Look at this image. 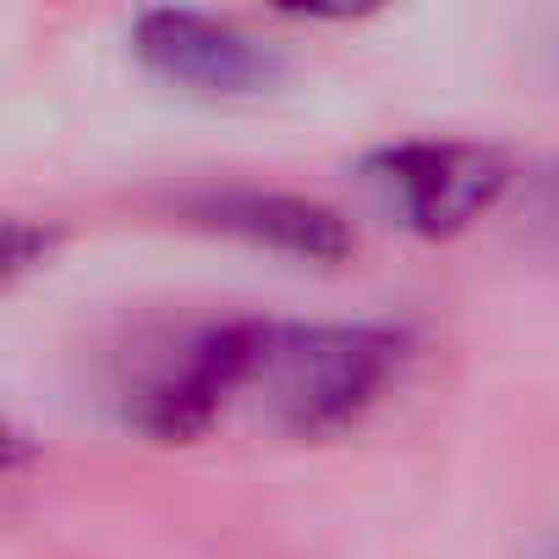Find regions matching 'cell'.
Listing matches in <instances>:
<instances>
[{
  "mask_svg": "<svg viewBox=\"0 0 559 559\" xmlns=\"http://www.w3.org/2000/svg\"><path fill=\"white\" fill-rule=\"evenodd\" d=\"M412 330L390 319H269L252 401L269 428L319 444L352 433L406 373Z\"/></svg>",
  "mask_w": 559,
  "mask_h": 559,
  "instance_id": "6da1fadb",
  "label": "cell"
},
{
  "mask_svg": "<svg viewBox=\"0 0 559 559\" xmlns=\"http://www.w3.org/2000/svg\"><path fill=\"white\" fill-rule=\"evenodd\" d=\"M362 181L384 198L401 230L455 241L499 209L515 165L499 143L477 138H401L362 159Z\"/></svg>",
  "mask_w": 559,
  "mask_h": 559,
  "instance_id": "7a4b0ae2",
  "label": "cell"
},
{
  "mask_svg": "<svg viewBox=\"0 0 559 559\" xmlns=\"http://www.w3.org/2000/svg\"><path fill=\"white\" fill-rule=\"evenodd\" d=\"M269 341V319H219L203 324L138 395L132 428L154 444H198L209 439L236 401L252 395L258 357Z\"/></svg>",
  "mask_w": 559,
  "mask_h": 559,
  "instance_id": "3957f363",
  "label": "cell"
},
{
  "mask_svg": "<svg viewBox=\"0 0 559 559\" xmlns=\"http://www.w3.org/2000/svg\"><path fill=\"white\" fill-rule=\"evenodd\" d=\"M132 56L148 78L198 99H258L286 78V56L230 17L192 7H148L132 17Z\"/></svg>",
  "mask_w": 559,
  "mask_h": 559,
  "instance_id": "277c9868",
  "label": "cell"
},
{
  "mask_svg": "<svg viewBox=\"0 0 559 559\" xmlns=\"http://www.w3.org/2000/svg\"><path fill=\"white\" fill-rule=\"evenodd\" d=\"M181 214L198 230L230 236L241 247L292 258V263H313V269H335L357 252V230L341 209L308 192H286V187H209L187 198Z\"/></svg>",
  "mask_w": 559,
  "mask_h": 559,
  "instance_id": "5b68a950",
  "label": "cell"
},
{
  "mask_svg": "<svg viewBox=\"0 0 559 559\" xmlns=\"http://www.w3.org/2000/svg\"><path fill=\"white\" fill-rule=\"evenodd\" d=\"M56 247H61V225L12 214L7 219V236H0V280H7V286H23V274L45 269L56 258Z\"/></svg>",
  "mask_w": 559,
  "mask_h": 559,
  "instance_id": "8992f818",
  "label": "cell"
}]
</instances>
